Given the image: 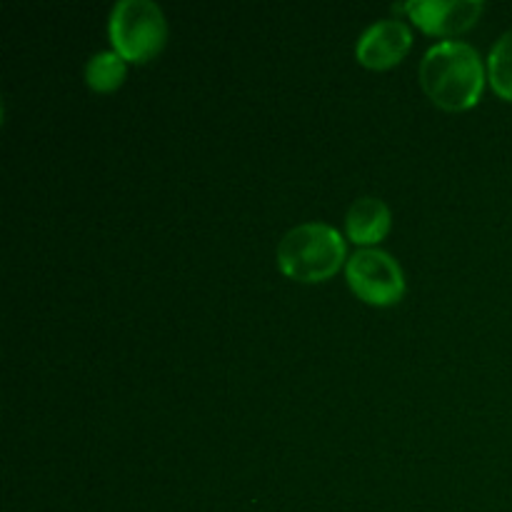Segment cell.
Listing matches in <instances>:
<instances>
[{
	"instance_id": "8",
	"label": "cell",
	"mask_w": 512,
	"mask_h": 512,
	"mask_svg": "<svg viewBox=\"0 0 512 512\" xmlns=\"http://www.w3.org/2000/svg\"><path fill=\"white\" fill-rule=\"evenodd\" d=\"M85 80L98 93H110L125 80V60L115 50H100L85 63Z\"/></svg>"
},
{
	"instance_id": "1",
	"label": "cell",
	"mask_w": 512,
	"mask_h": 512,
	"mask_svg": "<svg viewBox=\"0 0 512 512\" xmlns=\"http://www.w3.org/2000/svg\"><path fill=\"white\" fill-rule=\"evenodd\" d=\"M420 85L440 108H473L485 88L483 58L463 40H440L420 60Z\"/></svg>"
},
{
	"instance_id": "4",
	"label": "cell",
	"mask_w": 512,
	"mask_h": 512,
	"mask_svg": "<svg viewBox=\"0 0 512 512\" xmlns=\"http://www.w3.org/2000/svg\"><path fill=\"white\" fill-rule=\"evenodd\" d=\"M345 278L360 300L393 305L405 295V273L398 260L380 248H360L345 263Z\"/></svg>"
},
{
	"instance_id": "5",
	"label": "cell",
	"mask_w": 512,
	"mask_h": 512,
	"mask_svg": "<svg viewBox=\"0 0 512 512\" xmlns=\"http://www.w3.org/2000/svg\"><path fill=\"white\" fill-rule=\"evenodd\" d=\"M425 33H463L485 10L483 0H410L400 5Z\"/></svg>"
},
{
	"instance_id": "6",
	"label": "cell",
	"mask_w": 512,
	"mask_h": 512,
	"mask_svg": "<svg viewBox=\"0 0 512 512\" xmlns=\"http://www.w3.org/2000/svg\"><path fill=\"white\" fill-rule=\"evenodd\" d=\"M410 45H413V33H410L408 23L398 18L375 20L370 28L360 33L355 55L363 65L380 70L400 63L408 55Z\"/></svg>"
},
{
	"instance_id": "2",
	"label": "cell",
	"mask_w": 512,
	"mask_h": 512,
	"mask_svg": "<svg viewBox=\"0 0 512 512\" xmlns=\"http://www.w3.org/2000/svg\"><path fill=\"white\" fill-rule=\"evenodd\" d=\"M345 260V238L328 223H300L278 245V268L300 283H320L338 273Z\"/></svg>"
},
{
	"instance_id": "3",
	"label": "cell",
	"mask_w": 512,
	"mask_h": 512,
	"mask_svg": "<svg viewBox=\"0 0 512 512\" xmlns=\"http://www.w3.org/2000/svg\"><path fill=\"white\" fill-rule=\"evenodd\" d=\"M108 33L120 58L145 63L163 50L168 20L153 0H118L110 10Z\"/></svg>"
},
{
	"instance_id": "7",
	"label": "cell",
	"mask_w": 512,
	"mask_h": 512,
	"mask_svg": "<svg viewBox=\"0 0 512 512\" xmlns=\"http://www.w3.org/2000/svg\"><path fill=\"white\" fill-rule=\"evenodd\" d=\"M390 223H393V218H390L388 203L375 198V195H363L348 208L345 233L353 243L375 245L388 235Z\"/></svg>"
},
{
	"instance_id": "9",
	"label": "cell",
	"mask_w": 512,
	"mask_h": 512,
	"mask_svg": "<svg viewBox=\"0 0 512 512\" xmlns=\"http://www.w3.org/2000/svg\"><path fill=\"white\" fill-rule=\"evenodd\" d=\"M488 75L495 93L500 98L512 100V28L500 35L498 43L493 45L488 55Z\"/></svg>"
}]
</instances>
